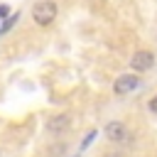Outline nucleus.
I'll return each instance as SVG.
<instances>
[{
    "label": "nucleus",
    "mask_w": 157,
    "mask_h": 157,
    "mask_svg": "<svg viewBox=\"0 0 157 157\" xmlns=\"http://www.w3.org/2000/svg\"><path fill=\"white\" fill-rule=\"evenodd\" d=\"M56 15H59V5H56L54 0H39V2H34V7H32V20H34V25H39V27H49V25L56 20Z\"/></svg>",
    "instance_id": "nucleus-1"
},
{
    "label": "nucleus",
    "mask_w": 157,
    "mask_h": 157,
    "mask_svg": "<svg viewBox=\"0 0 157 157\" xmlns=\"http://www.w3.org/2000/svg\"><path fill=\"white\" fill-rule=\"evenodd\" d=\"M155 64H157V54L152 49H137L130 56V69L135 74H147L150 69H155Z\"/></svg>",
    "instance_id": "nucleus-2"
},
{
    "label": "nucleus",
    "mask_w": 157,
    "mask_h": 157,
    "mask_svg": "<svg viewBox=\"0 0 157 157\" xmlns=\"http://www.w3.org/2000/svg\"><path fill=\"white\" fill-rule=\"evenodd\" d=\"M140 81H142V78H140V74H135V71H130V74H120V76L113 81V93L120 96V98H123V96H130V93L140 86Z\"/></svg>",
    "instance_id": "nucleus-3"
},
{
    "label": "nucleus",
    "mask_w": 157,
    "mask_h": 157,
    "mask_svg": "<svg viewBox=\"0 0 157 157\" xmlns=\"http://www.w3.org/2000/svg\"><path fill=\"white\" fill-rule=\"evenodd\" d=\"M103 132H105V137H108L110 142H128V137H130L128 125L120 123V120H110V123H105Z\"/></svg>",
    "instance_id": "nucleus-4"
},
{
    "label": "nucleus",
    "mask_w": 157,
    "mask_h": 157,
    "mask_svg": "<svg viewBox=\"0 0 157 157\" xmlns=\"http://www.w3.org/2000/svg\"><path fill=\"white\" fill-rule=\"evenodd\" d=\"M69 128H71V118L66 113H56V115H52L47 120V132H52V135H61Z\"/></svg>",
    "instance_id": "nucleus-5"
},
{
    "label": "nucleus",
    "mask_w": 157,
    "mask_h": 157,
    "mask_svg": "<svg viewBox=\"0 0 157 157\" xmlns=\"http://www.w3.org/2000/svg\"><path fill=\"white\" fill-rule=\"evenodd\" d=\"M20 15H22L20 10H15V12H10V15H7V17H5L2 22H0V34H7V32H10V29H12L15 25H17V20H20Z\"/></svg>",
    "instance_id": "nucleus-6"
},
{
    "label": "nucleus",
    "mask_w": 157,
    "mask_h": 157,
    "mask_svg": "<svg viewBox=\"0 0 157 157\" xmlns=\"http://www.w3.org/2000/svg\"><path fill=\"white\" fill-rule=\"evenodd\" d=\"M96 135H98L96 130H88V135L83 137V142H81V147H78V152H83V150H86V147H88V145H91V142L96 140Z\"/></svg>",
    "instance_id": "nucleus-7"
},
{
    "label": "nucleus",
    "mask_w": 157,
    "mask_h": 157,
    "mask_svg": "<svg viewBox=\"0 0 157 157\" xmlns=\"http://www.w3.org/2000/svg\"><path fill=\"white\" fill-rule=\"evenodd\" d=\"M147 108H150V113H152V115H157V93L147 101Z\"/></svg>",
    "instance_id": "nucleus-8"
},
{
    "label": "nucleus",
    "mask_w": 157,
    "mask_h": 157,
    "mask_svg": "<svg viewBox=\"0 0 157 157\" xmlns=\"http://www.w3.org/2000/svg\"><path fill=\"white\" fill-rule=\"evenodd\" d=\"M7 15H10V7L7 5H0V20H5Z\"/></svg>",
    "instance_id": "nucleus-9"
},
{
    "label": "nucleus",
    "mask_w": 157,
    "mask_h": 157,
    "mask_svg": "<svg viewBox=\"0 0 157 157\" xmlns=\"http://www.w3.org/2000/svg\"><path fill=\"white\" fill-rule=\"evenodd\" d=\"M0 22H2V20H0Z\"/></svg>",
    "instance_id": "nucleus-10"
}]
</instances>
